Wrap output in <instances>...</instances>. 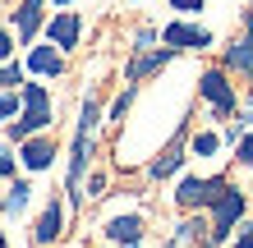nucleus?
I'll return each mask as SVG.
<instances>
[{
  "label": "nucleus",
  "instance_id": "obj_8",
  "mask_svg": "<svg viewBox=\"0 0 253 248\" xmlns=\"http://www.w3.org/2000/svg\"><path fill=\"white\" fill-rule=\"evenodd\" d=\"M42 23H46V0H19V9H14V37L23 46L42 33Z\"/></svg>",
  "mask_w": 253,
  "mask_h": 248
},
{
  "label": "nucleus",
  "instance_id": "obj_5",
  "mask_svg": "<svg viewBox=\"0 0 253 248\" xmlns=\"http://www.w3.org/2000/svg\"><path fill=\"white\" fill-rule=\"evenodd\" d=\"M230 188L226 175H212V179H198V175H189V179H180V188H175V202H180L184 212H198V207H212V202Z\"/></svg>",
  "mask_w": 253,
  "mask_h": 248
},
{
  "label": "nucleus",
  "instance_id": "obj_11",
  "mask_svg": "<svg viewBox=\"0 0 253 248\" xmlns=\"http://www.w3.org/2000/svg\"><path fill=\"white\" fill-rule=\"evenodd\" d=\"M60 235H65V202H60V198H51V202H46V212H42V216H37V225H33V239L46 248V244H55Z\"/></svg>",
  "mask_w": 253,
  "mask_h": 248
},
{
  "label": "nucleus",
  "instance_id": "obj_13",
  "mask_svg": "<svg viewBox=\"0 0 253 248\" xmlns=\"http://www.w3.org/2000/svg\"><path fill=\"white\" fill-rule=\"evenodd\" d=\"M28 69H33V74H42V78H60L65 74V51L55 46H33L28 51Z\"/></svg>",
  "mask_w": 253,
  "mask_h": 248
},
{
  "label": "nucleus",
  "instance_id": "obj_10",
  "mask_svg": "<svg viewBox=\"0 0 253 248\" xmlns=\"http://www.w3.org/2000/svg\"><path fill=\"white\" fill-rule=\"evenodd\" d=\"M46 37H51L60 51H74V46H79V37H83V19H79L74 9H60V14L46 23Z\"/></svg>",
  "mask_w": 253,
  "mask_h": 248
},
{
  "label": "nucleus",
  "instance_id": "obj_15",
  "mask_svg": "<svg viewBox=\"0 0 253 248\" xmlns=\"http://www.w3.org/2000/svg\"><path fill=\"white\" fill-rule=\"evenodd\" d=\"M221 69H230V74H253V33H240V37L226 46Z\"/></svg>",
  "mask_w": 253,
  "mask_h": 248
},
{
  "label": "nucleus",
  "instance_id": "obj_24",
  "mask_svg": "<svg viewBox=\"0 0 253 248\" xmlns=\"http://www.w3.org/2000/svg\"><path fill=\"white\" fill-rule=\"evenodd\" d=\"M14 161H19V156H14L9 147H0V179H9V175H14Z\"/></svg>",
  "mask_w": 253,
  "mask_h": 248
},
{
  "label": "nucleus",
  "instance_id": "obj_18",
  "mask_svg": "<svg viewBox=\"0 0 253 248\" xmlns=\"http://www.w3.org/2000/svg\"><path fill=\"white\" fill-rule=\"evenodd\" d=\"M23 110V92H14V87H5L0 92V120H9V115Z\"/></svg>",
  "mask_w": 253,
  "mask_h": 248
},
{
  "label": "nucleus",
  "instance_id": "obj_21",
  "mask_svg": "<svg viewBox=\"0 0 253 248\" xmlns=\"http://www.w3.org/2000/svg\"><path fill=\"white\" fill-rule=\"evenodd\" d=\"M235 156H240V166H244V170H253V134H249V129H244V138L235 142Z\"/></svg>",
  "mask_w": 253,
  "mask_h": 248
},
{
  "label": "nucleus",
  "instance_id": "obj_23",
  "mask_svg": "<svg viewBox=\"0 0 253 248\" xmlns=\"http://www.w3.org/2000/svg\"><path fill=\"white\" fill-rule=\"evenodd\" d=\"M9 55H14V33L0 28V65H9Z\"/></svg>",
  "mask_w": 253,
  "mask_h": 248
},
{
  "label": "nucleus",
  "instance_id": "obj_3",
  "mask_svg": "<svg viewBox=\"0 0 253 248\" xmlns=\"http://www.w3.org/2000/svg\"><path fill=\"white\" fill-rule=\"evenodd\" d=\"M198 92L203 101L212 106V120H230L240 110V97H235V83H230V69H207L198 78Z\"/></svg>",
  "mask_w": 253,
  "mask_h": 248
},
{
  "label": "nucleus",
  "instance_id": "obj_1",
  "mask_svg": "<svg viewBox=\"0 0 253 248\" xmlns=\"http://www.w3.org/2000/svg\"><path fill=\"white\" fill-rule=\"evenodd\" d=\"M97 120H101V106H97V97H87V101H83V110H79L74 147H69V193H74V198H83V175H87V161H92Z\"/></svg>",
  "mask_w": 253,
  "mask_h": 248
},
{
  "label": "nucleus",
  "instance_id": "obj_26",
  "mask_svg": "<svg viewBox=\"0 0 253 248\" xmlns=\"http://www.w3.org/2000/svg\"><path fill=\"white\" fill-rule=\"evenodd\" d=\"M235 248H253V221L240 225V235H235Z\"/></svg>",
  "mask_w": 253,
  "mask_h": 248
},
{
  "label": "nucleus",
  "instance_id": "obj_2",
  "mask_svg": "<svg viewBox=\"0 0 253 248\" xmlns=\"http://www.w3.org/2000/svg\"><path fill=\"white\" fill-rule=\"evenodd\" d=\"M46 129H51V92H46V83H23V110H19V120H9V138L23 142L33 134H46Z\"/></svg>",
  "mask_w": 253,
  "mask_h": 248
},
{
  "label": "nucleus",
  "instance_id": "obj_19",
  "mask_svg": "<svg viewBox=\"0 0 253 248\" xmlns=\"http://www.w3.org/2000/svg\"><path fill=\"white\" fill-rule=\"evenodd\" d=\"M133 97H138V87H133V83L125 87V92H120V97H115V106H111V120H115V124H120V120H125V115H129V106H133Z\"/></svg>",
  "mask_w": 253,
  "mask_h": 248
},
{
  "label": "nucleus",
  "instance_id": "obj_30",
  "mask_svg": "<svg viewBox=\"0 0 253 248\" xmlns=\"http://www.w3.org/2000/svg\"><path fill=\"white\" fill-rule=\"evenodd\" d=\"M55 5H60V9H69V5H74V0H55Z\"/></svg>",
  "mask_w": 253,
  "mask_h": 248
},
{
  "label": "nucleus",
  "instance_id": "obj_17",
  "mask_svg": "<svg viewBox=\"0 0 253 248\" xmlns=\"http://www.w3.org/2000/svg\"><path fill=\"white\" fill-rule=\"evenodd\" d=\"M221 142H226L221 134L203 129V134H193V138H189V152H193V156H216V152H221Z\"/></svg>",
  "mask_w": 253,
  "mask_h": 248
},
{
  "label": "nucleus",
  "instance_id": "obj_6",
  "mask_svg": "<svg viewBox=\"0 0 253 248\" xmlns=\"http://www.w3.org/2000/svg\"><path fill=\"white\" fill-rule=\"evenodd\" d=\"M161 41H166V46H175V51H207V46H212V33H207V28H198V23L175 19V23L161 28Z\"/></svg>",
  "mask_w": 253,
  "mask_h": 248
},
{
  "label": "nucleus",
  "instance_id": "obj_22",
  "mask_svg": "<svg viewBox=\"0 0 253 248\" xmlns=\"http://www.w3.org/2000/svg\"><path fill=\"white\" fill-rule=\"evenodd\" d=\"M152 41H157L152 28H138V33H133V51H152Z\"/></svg>",
  "mask_w": 253,
  "mask_h": 248
},
{
  "label": "nucleus",
  "instance_id": "obj_27",
  "mask_svg": "<svg viewBox=\"0 0 253 248\" xmlns=\"http://www.w3.org/2000/svg\"><path fill=\"white\" fill-rule=\"evenodd\" d=\"M101 188H106V179H101V175H92V179H87V193H83V198H101Z\"/></svg>",
  "mask_w": 253,
  "mask_h": 248
},
{
  "label": "nucleus",
  "instance_id": "obj_16",
  "mask_svg": "<svg viewBox=\"0 0 253 248\" xmlns=\"http://www.w3.org/2000/svg\"><path fill=\"white\" fill-rule=\"evenodd\" d=\"M28 202H33V184L14 179V184H9V193H5V212H9V216H19V212H28Z\"/></svg>",
  "mask_w": 253,
  "mask_h": 248
},
{
  "label": "nucleus",
  "instance_id": "obj_14",
  "mask_svg": "<svg viewBox=\"0 0 253 248\" xmlns=\"http://www.w3.org/2000/svg\"><path fill=\"white\" fill-rule=\"evenodd\" d=\"M106 239L120 248H138L143 244V216H111L106 221Z\"/></svg>",
  "mask_w": 253,
  "mask_h": 248
},
{
  "label": "nucleus",
  "instance_id": "obj_29",
  "mask_svg": "<svg viewBox=\"0 0 253 248\" xmlns=\"http://www.w3.org/2000/svg\"><path fill=\"white\" fill-rule=\"evenodd\" d=\"M240 120H244V124H253V106H244V115H240Z\"/></svg>",
  "mask_w": 253,
  "mask_h": 248
},
{
  "label": "nucleus",
  "instance_id": "obj_20",
  "mask_svg": "<svg viewBox=\"0 0 253 248\" xmlns=\"http://www.w3.org/2000/svg\"><path fill=\"white\" fill-rule=\"evenodd\" d=\"M19 83H23V65H14V60L0 65V92H5V87H19Z\"/></svg>",
  "mask_w": 253,
  "mask_h": 248
},
{
  "label": "nucleus",
  "instance_id": "obj_12",
  "mask_svg": "<svg viewBox=\"0 0 253 248\" xmlns=\"http://www.w3.org/2000/svg\"><path fill=\"white\" fill-rule=\"evenodd\" d=\"M184 161H189V156H184V134H175V138L166 142V147L157 152V161L147 166V175H152V179H170V175L180 170Z\"/></svg>",
  "mask_w": 253,
  "mask_h": 248
},
{
  "label": "nucleus",
  "instance_id": "obj_7",
  "mask_svg": "<svg viewBox=\"0 0 253 248\" xmlns=\"http://www.w3.org/2000/svg\"><path fill=\"white\" fill-rule=\"evenodd\" d=\"M175 46H152V51H133V60H129V69H125V78L129 83H143V78H152V74H161L170 60H175Z\"/></svg>",
  "mask_w": 253,
  "mask_h": 248
},
{
  "label": "nucleus",
  "instance_id": "obj_31",
  "mask_svg": "<svg viewBox=\"0 0 253 248\" xmlns=\"http://www.w3.org/2000/svg\"><path fill=\"white\" fill-rule=\"evenodd\" d=\"M0 248H9V239H5V230H0Z\"/></svg>",
  "mask_w": 253,
  "mask_h": 248
},
{
  "label": "nucleus",
  "instance_id": "obj_4",
  "mask_svg": "<svg viewBox=\"0 0 253 248\" xmlns=\"http://www.w3.org/2000/svg\"><path fill=\"white\" fill-rule=\"evenodd\" d=\"M244 212H249V193L230 184L226 193L212 202V244H226V239L235 235V225L244 221Z\"/></svg>",
  "mask_w": 253,
  "mask_h": 248
},
{
  "label": "nucleus",
  "instance_id": "obj_9",
  "mask_svg": "<svg viewBox=\"0 0 253 248\" xmlns=\"http://www.w3.org/2000/svg\"><path fill=\"white\" fill-rule=\"evenodd\" d=\"M19 161H23V170H51V161H55V138L51 134L23 138L19 142Z\"/></svg>",
  "mask_w": 253,
  "mask_h": 248
},
{
  "label": "nucleus",
  "instance_id": "obj_28",
  "mask_svg": "<svg viewBox=\"0 0 253 248\" xmlns=\"http://www.w3.org/2000/svg\"><path fill=\"white\" fill-rule=\"evenodd\" d=\"M244 33H253V5L244 9Z\"/></svg>",
  "mask_w": 253,
  "mask_h": 248
},
{
  "label": "nucleus",
  "instance_id": "obj_25",
  "mask_svg": "<svg viewBox=\"0 0 253 248\" xmlns=\"http://www.w3.org/2000/svg\"><path fill=\"white\" fill-rule=\"evenodd\" d=\"M170 9H180V14H198V9H207V0H170Z\"/></svg>",
  "mask_w": 253,
  "mask_h": 248
}]
</instances>
